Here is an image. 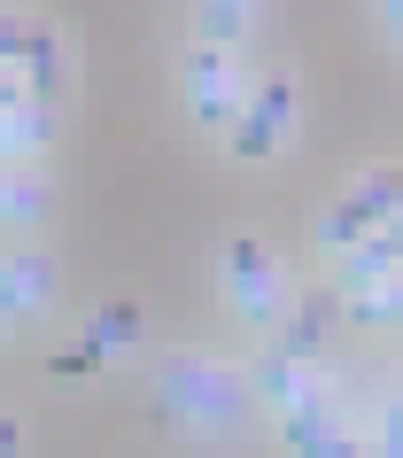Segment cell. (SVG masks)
Returning <instances> with one entry per match:
<instances>
[{
	"label": "cell",
	"mask_w": 403,
	"mask_h": 458,
	"mask_svg": "<svg viewBox=\"0 0 403 458\" xmlns=\"http://www.w3.org/2000/svg\"><path fill=\"white\" fill-rule=\"evenodd\" d=\"M47 288H55V265L24 249V257H8V272H0V311H8V318H31L39 303H47Z\"/></svg>",
	"instance_id": "8"
},
{
	"label": "cell",
	"mask_w": 403,
	"mask_h": 458,
	"mask_svg": "<svg viewBox=\"0 0 403 458\" xmlns=\"http://www.w3.org/2000/svg\"><path fill=\"white\" fill-rule=\"evenodd\" d=\"M310 381H318V373H303V365H295V358H264V365H256V388H264V396H272V404H280V411L295 404V396H303Z\"/></svg>",
	"instance_id": "11"
},
{
	"label": "cell",
	"mask_w": 403,
	"mask_h": 458,
	"mask_svg": "<svg viewBox=\"0 0 403 458\" xmlns=\"http://www.w3.org/2000/svg\"><path fill=\"white\" fill-rule=\"evenodd\" d=\"M326 318H333V295H303V311L287 327V358H310V350L326 342Z\"/></svg>",
	"instance_id": "10"
},
{
	"label": "cell",
	"mask_w": 403,
	"mask_h": 458,
	"mask_svg": "<svg viewBox=\"0 0 403 458\" xmlns=\"http://www.w3.org/2000/svg\"><path fill=\"white\" fill-rule=\"evenodd\" d=\"M202 39H217V47L248 39V0H202Z\"/></svg>",
	"instance_id": "12"
},
{
	"label": "cell",
	"mask_w": 403,
	"mask_h": 458,
	"mask_svg": "<svg viewBox=\"0 0 403 458\" xmlns=\"http://www.w3.org/2000/svg\"><path fill=\"white\" fill-rule=\"evenodd\" d=\"M94 365H101V350L86 342V350H63V358H55V373H63V381H78V373H94Z\"/></svg>",
	"instance_id": "13"
},
{
	"label": "cell",
	"mask_w": 403,
	"mask_h": 458,
	"mask_svg": "<svg viewBox=\"0 0 403 458\" xmlns=\"http://www.w3.org/2000/svg\"><path fill=\"white\" fill-rule=\"evenodd\" d=\"M248 8H256V0H248Z\"/></svg>",
	"instance_id": "19"
},
{
	"label": "cell",
	"mask_w": 403,
	"mask_h": 458,
	"mask_svg": "<svg viewBox=\"0 0 403 458\" xmlns=\"http://www.w3.org/2000/svg\"><path fill=\"white\" fill-rule=\"evenodd\" d=\"M396 202H403V171L396 164H380V171H365L341 202L326 210V225H318V249H333V257H349L373 225H388L396 217Z\"/></svg>",
	"instance_id": "3"
},
{
	"label": "cell",
	"mask_w": 403,
	"mask_h": 458,
	"mask_svg": "<svg viewBox=\"0 0 403 458\" xmlns=\"http://www.w3.org/2000/svg\"><path fill=\"white\" fill-rule=\"evenodd\" d=\"M280 435H287V451H349V428L333 420V388L326 381H310L303 396L280 411Z\"/></svg>",
	"instance_id": "7"
},
{
	"label": "cell",
	"mask_w": 403,
	"mask_h": 458,
	"mask_svg": "<svg viewBox=\"0 0 403 458\" xmlns=\"http://www.w3.org/2000/svg\"><path fill=\"white\" fill-rule=\"evenodd\" d=\"M380 443H388V451H403V404H388V420H380Z\"/></svg>",
	"instance_id": "16"
},
{
	"label": "cell",
	"mask_w": 403,
	"mask_h": 458,
	"mask_svg": "<svg viewBox=\"0 0 403 458\" xmlns=\"http://www.w3.org/2000/svg\"><path fill=\"white\" fill-rule=\"evenodd\" d=\"M164 404L187 420V428H225L240 411V396H248V373H233V365H210V358H171L164 365Z\"/></svg>",
	"instance_id": "1"
},
{
	"label": "cell",
	"mask_w": 403,
	"mask_h": 458,
	"mask_svg": "<svg viewBox=\"0 0 403 458\" xmlns=\"http://www.w3.org/2000/svg\"><path fill=\"white\" fill-rule=\"evenodd\" d=\"M388 24H396V63H403V0H388Z\"/></svg>",
	"instance_id": "17"
},
{
	"label": "cell",
	"mask_w": 403,
	"mask_h": 458,
	"mask_svg": "<svg viewBox=\"0 0 403 458\" xmlns=\"http://www.w3.org/2000/svg\"><path fill=\"white\" fill-rule=\"evenodd\" d=\"M86 342H94L101 358L132 350V342H140V303H101V311L86 318Z\"/></svg>",
	"instance_id": "9"
},
{
	"label": "cell",
	"mask_w": 403,
	"mask_h": 458,
	"mask_svg": "<svg viewBox=\"0 0 403 458\" xmlns=\"http://www.w3.org/2000/svg\"><path fill=\"white\" fill-rule=\"evenodd\" d=\"M287 132H295V78L272 71V78H256V101L233 117V140L225 148H233L240 164H272L287 148Z\"/></svg>",
	"instance_id": "4"
},
{
	"label": "cell",
	"mask_w": 403,
	"mask_h": 458,
	"mask_svg": "<svg viewBox=\"0 0 403 458\" xmlns=\"http://www.w3.org/2000/svg\"><path fill=\"white\" fill-rule=\"evenodd\" d=\"M179 78H187V109L210 124V132H233V117L248 109V101H256L248 71H240V63L217 47V39H194L187 63H179Z\"/></svg>",
	"instance_id": "2"
},
{
	"label": "cell",
	"mask_w": 403,
	"mask_h": 458,
	"mask_svg": "<svg viewBox=\"0 0 403 458\" xmlns=\"http://www.w3.org/2000/svg\"><path fill=\"white\" fill-rule=\"evenodd\" d=\"M8 217H39V187L31 179H8Z\"/></svg>",
	"instance_id": "14"
},
{
	"label": "cell",
	"mask_w": 403,
	"mask_h": 458,
	"mask_svg": "<svg viewBox=\"0 0 403 458\" xmlns=\"http://www.w3.org/2000/svg\"><path fill=\"white\" fill-rule=\"evenodd\" d=\"M396 404H403V373H396Z\"/></svg>",
	"instance_id": "18"
},
{
	"label": "cell",
	"mask_w": 403,
	"mask_h": 458,
	"mask_svg": "<svg viewBox=\"0 0 403 458\" xmlns=\"http://www.w3.org/2000/svg\"><path fill=\"white\" fill-rule=\"evenodd\" d=\"M0 63L24 71L39 101H63V39H55V24H39V16H24V8L0 16Z\"/></svg>",
	"instance_id": "6"
},
{
	"label": "cell",
	"mask_w": 403,
	"mask_h": 458,
	"mask_svg": "<svg viewBox=\"0 0 403 458\" xmlns=\"http://www.w3.org/2000/svg\"><path fill=\"white\" fill-rule=\"evenodd\" d=\"M373 242L388 249V257H403V202H396V217H388V225H373Z\"/></svg>",
	"instance_id": "15"
},
{
	"label": "cell",
	"mask_w": 403,
	"mask_h": 458,
	"mask_svg": "<svg viewBox=\"0 0 403 458\" xmlns=\"http://www.w3.org/2000/svg\"><path fill=\"white\" fill-rule=\"evenodd\" d=\"M225 295H233V311L248 318V327H272L280 318V265H272V249L248 242V233H233L225 242Z\"/></svg>",
	"instance_id": "5"
}]
</instances>
